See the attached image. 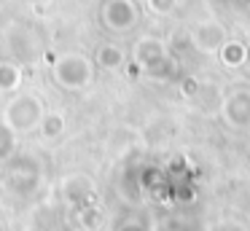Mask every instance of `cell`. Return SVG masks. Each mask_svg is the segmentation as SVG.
<instances>
[{
	"instance_id": "3",
	"label": "cell",
	"mask_w": 250,
	"mask_h": 231,
	"mask_svg": "<svg viewBox=\"0 0 250 231\" xmlns=\"http://www.w3.org/2000/svg\"><path fill=\"white\" fill-rule=\"evenodd\" d=\"M51 75L62 89L78 91L83 86H89V81H92V62L83 54H62L51 64Z\"/></svg>"
},
{
	"instance_id": "9",
	"label": "cell",
	"mask_w": 250,
	"mask_h": 231,
	"mask_svg": "<svg viewBox=\"0 0 250 231\" xmlns=\"http://www.w3.org/2000/svg\"><path fill=\"white\" fill-rule=\"evenodd\" d=\"M17 137L19 134L0 118V164H8L17 156Z\"/></svg>"
},
{
	"instance_id": "10",
	"label": "cell",
	"mask_w": 250,
	"mask_h": 231,
	"mask_svg": "<svg viewBox=\"0 0 250 231\" xmlns=\"http://www.w3.org/2000/svg\"><path fill=\"white\" fill-rule=\"evenodd\" d=\"M97 64L105 70H119L124 64V51L119 46H113V43H108V46H103L97 51Z\"/></svg>"
},
{
	"instance_id": "4",
	"label": "cell",
	"mask_w": 250,
	"mask_h": 231,
	"mask_svg": "<svg viewBox=\"0 0 250 231\" xmlns=\"http://www.w3.org/2000/svg\"><path fill=\"white\" fill-rule=\"evenodd\" d=\"M221 118L231 129H250V91L237 89L223 100Z\"/></svg>"
},
{
	"instance_id": "7",
	"label": "cell",
	"mask_w": 250,
	"mask_h": 231,
	"mask_svg": "<svg viewBox=\"0 0 250 231\" xmlns=\"http://www.w3.org/2000/svg\"><path fill=\"white\" fill-rule=\"evenodd\" d=\"M92 193H94V180L89 175H83V172L67 175L62 180V199L67 204H83Z\"/></svg>"
},
{
	"instance_id": "15",
	"label": "cell",
	"mask_w": 250,
	"mask_h": 231,
	"mask_svg": "<svg viewBox=\"0 0 250 231\" xmlns=\"http://www.w3.org/2000/svg\"><path fill=\"white\" fill-rule=\"evenodd\" d=\"M27 231H43V229H38V226H33V229H27Z\"/></svg>"
},
{
	"instance_id": "14",
	"label": "cell",
	"mask_w": 250,
	"mask_h": 231,
	"mask_svg": "<svg viewBox=\"0 0 250 231\" xmlns=\"http://www.w3.org/2000/svg\"><path fill=\"white\" fill-rule=\"evenodd\" d=\"M121 231H143V226H140V223H135V220H129V223L121 226Z\"/></svg>"
},
{
	"instance_id": "11",
	"label": "cell",
	"mask_w": 250,
	"mask_h": 231,
	"mask_svg": "<svg viewBox=\"0 0 250 231\" xmlns=\"http://www.w3.org/2000/svg\"><path fill=\"white\" fill-rule=\"evenodd\" d=\"M22 84V70L11 62H0V91H17Z\"/></svg>"
},
{
	"instance_id": "12",
	"label": "cell",
	"mask_w": 250,
	"mask_h": 231,
	"mask_svg": "<svg viewBox=\"0 0 250 231\" xmlns=\"http://www.w3.org/2000/svg\"><path fill=\"white\" fill-rule=\"evenodd\" d=\"M78 220H81V226L86 231H94L100 226V220H103V215H100V210L86 207V210H81V212H78Z\"/></svg>"
},
{
	"instance_id": "13",
	"label": "cell",
	"mask_w": 250,
	"mask_h": 231,
	"mask_svg": "<svg viewBox=\"0 0 250 231\" xmlns=\"http://www.w3.org/2000/svg\"><path fill=\"white\" fill-rule=\"evenodd\" d=\"M153 8L156 11H169V5H172V0H151Z\"/></svg>"
},
{
	"instance_id": "6",
	"label": "cell",
	"mask_w": 250,
	"mask_h": 231,
	"mask_svg": "<svg viewBox=\"0 0 250 231\" xmlns=\"http://www.w3.org/2000/svg\"><path fill=\"white\" fill-rule=\"evenodd\" d=\"M135 62L140 64L143 70H148L151 75H159L162 62H167L164 46L156 41V38H143V41L135 46Z\"/></svg>"
},
{
	"instance_id": "2",
	"label": "cell",
	"mask_w": 250,
	"mask_h": 231,
	"mask_svg": "<svg viewBox=\"0 0 250 231\" xmlns=\"http://www.w3.org/2000/svg\"><path fill=\"white\" fill-rule=\"evenodd\" d=\"M43 183V175H41V164L33 159V156H14L8 161V172H6V188L17 196H33L35 191Z\"/></svg>"
},
{
	"instance_id": "5",
	"label": "cell",
	"mask_w": 250,
	"mask_h": 231,
	"mask_svg": "<svg viewBox=\"0 0 250 231\" xmlns=\"http://www.w3.org/2000/svg\"><path fill=\"white\" fill-rule=\"evenodd\" d=\"M137 19V8L132 0H108L103 8V21L116 32H124L135 24Z\"/></svg>"
},
{
	"instance_id": "1",
	"label": "cell",
	"mask_w": 250,
	"mask_h": 231,
	"mask_svg": "<svg viewBox=\"0 0 250 231\" xmlns=\"http://www.w3.org/2000/svg\"><path fill=\"white\" fill-rule=\"evenodd\" d=\"M43 113L46 110H43V102H41L38 94H33V91H17V94L6 102L0 118H3L17 134H27V132H33V129H38Z\"/></svg>"
},
{
	"instance_id": "16",
	"label": "cell",
	"mask_w": 250,
	"mask_h": 231,
	"mask_svg": "<svg viewBox=\"0 0 250 231\" xmlns=\"http://www.w3.org/2000/svg\"><path fill=\"white\" fill-rule=\"evenodd\" d=\"M81 231H86V229H81Z\"/></svg>"
},
{
	"instance_id": "8",
	"label": "cell",
	"mask_w": 250,
	"mask_h": 231,
	"mask_svg": "<svg viewBox=\"0 0 250 231\" xmlns=\"http://www.w3.org/2000/svg\"><path fill=\"white\" fill-rule=\"evenodd\" d=\"M38 132L43 140L62 137V134H65V116L57 113V110H46L43 118H41V124H38Z\"/></svg>"
}]
</instances>
